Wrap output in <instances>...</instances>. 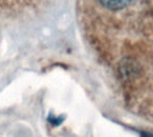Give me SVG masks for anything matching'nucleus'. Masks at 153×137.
I'll list each match as a JSON object with an SVG mask.
<instances>
[{"instance_id":"obj_1","label":"nucleus","mask_w":153,"mask_h":137,"mask_svg":"<svg viewBox=\"0 0 153 137\" xmlns=\"http://www.w3.org/2000/svg\"><path fill=\"white\" fill-rule=\"evenodd\" d=\"M132 0H100L102 5L111 11H119L126 8Z\"/></svg>"},{"instance_id":"obj_2","label":"nucleus","mask_w":153,"mask_h":137,"mask_svg":"<svg viewBox=\"0 0 153 137\" xmlns=\"http://www.w3.org/2000/svg\"><path fill=\"white\" fill-rule=\"evenodd\" d=\"M48 120L51 122L53 124H55V126H59L60 123H62V121H63V118L62 117H57L56 118L55 116H53V118L51 117H48Z\"/></svg>"}]
</instances>
